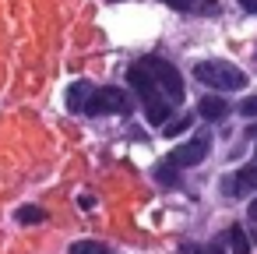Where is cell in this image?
<instances>
[{
  "label": "cell",
  "instance_id": "6da1fadb",
  "mask_svg": "<svg viewBox=\"0 0 257 254\" xmlns=\"http://www.w3.org/2000/svg\"><path fill=\"white\" fill-rule=\"evenodd\" d=\"M127 85H134V96L145 103V117L152 127H166L169 124V99L159 92V85L145 74L141 64H131L127 67Z\"/></svg>",
  "mask_w": 257,
  "mask_h": 254
},
{
  "label": "cell",
  "instance_id": "7a4b0ae2",
  "mask_svg": "<svg viewBox=\"0 0 257 254\" xmlns=\"http://www.w3.org/2000/svg\"><path fill=\"white\" fill-rule=\"evenodd\" d=\"M194 78L215 92H239L246 85V74L239 67H232L229 60H201L194 67Z\"/></svg>",
  "mask_w": 257,
  "mask_h": 254
},
{
  "label": "cell",
  "instance_id": "3957f363",
  "mask_svg": "<svg viewBox=\"0 0 257 254\" xmlns=\"http://www.w3.org/2000/svg\"><path fill=\"white\" fill-rule=\"evenodd\" d=\"M138 64L145 67V74L159 85V92H162L169 103H183V96H187V89H183V74H180L169 60H162V57H141Z\"/></svg>",
  "mask_w": 257,
  "mask_h": 254
},
{
  "label": "cell",
  "instance_id": "277c9868",
  "mask_svg": "<svg viewBox=\"0 0 257 254\" xmlns=\"http://www.w3.org/2000/svg\"><path fill=\"white\" fill-rule=\"evenodd\" d=\"M134 110V99L127 89L120 85H106V89H95L92 99H88V117H127Z\"/></svg>",
  "mask_w": 257,
  "mask_h": 254
},
{
  "label": "cell",
  "instance_id": "5b68a950",
  "mask_svg": "<svg viewBox=\"0 0 257 254\" xmlns=\"http://www.w3.org/2000/svg\"><path fill=\"white\" fill-rule=\"evenodd\" d=\"M208 152H211V138H208V134H197V138L176 145V148L169 152V162H173V166H197V162H204Z\"/></svg>",
  "mask_w": 257,
  "mask_h": 254
},
{
  "label": "cell",
  "instance_id": "8992f818",
  "mask_svg": "<svg viewBox=\"0 0 257 254\" xmlns=\"http://www.w3.org/2000/svg\"><path fill=\"white\" fill-rule=\"evenodd\" d=\"M225 191H229L232 198L257 191V162H246V166H239V170H236V177H232V180H225Z\"/></svg>",
  "mask_w": 257,
  "mask_h": 254
},
{
  "label": "cell",
  "instance_id": "52a82bcc",
  "mask_svg": "<svg viewBox=\"0 0 257 254\" xmlns=\"http://www.w3.org/2000/svg\"><path fill=\"white\" fill-rule=\"evenodd\" d=\"M197 113H201L204 120H211V124H222V120L229 117V106H225L222 96H204V99L197 103Z\"/></svg>",
  "mask_w": 257,
  "mask_h": 254
},
{
  "label": "cell",
  "instance_id": "ba28073f",
  "mask_svg": "<svg viewBox=\"0 0 257 254\" xmlns=\"http://www.w3.org/2000/svg\"><path fill=\"white\" fill-rule=\"evenodd\" d=\"M88 99H92V85L88 81H74L67 89V110L71 113H85L88 110Z\"/></svg>",
  "mask_w": 257,
  "mask_h": 254
},
{
  "label": "cell",
  "instance_id": "9c48e42d",
  "mask_svg": "<svg viewBox=\"0 0 257 254\" xmlns=\"http://www.w3.org/2000/svg\"><path fill=\"white\" fill-rule=\"evenodd\" d=\"M225 243H229V254H250V236H246L243 226H229Z\"/></svg>",
  "mask_w": 257,
  "mask_h": 254
},
{
  "label": "cell",
  "instance_id": "30bf717a",
  "mask_svg": "<svg viewBox=\"0 0 257 254\" xmlns=\"http://www.w3.org/2000/svg\"><path fill=\"white\" fill-rule=\"evenodd\" d=\"M15 222H22V226H39V222H46V208H39V205H22V208L15 212Z\"/></svg>",
  "mask_w": 257,
  "mask_h": 254
},
{
  "label": "cell",
  "instance_id": "8fae6325",
  "mask_svg": "<svg viewBox=\"0 0 257 254\" xmlns=\"http://www.w3.org/2000/svg\"><path fill=\"white\" fill-rule=\"evenodd\" d=\"M71 254H113L106 243H99V240H74L71 243Z\"/></svg>",
  "mask_w": 257,
  "mask_h": 254
},
{
  "label": "cell",
  "instance_id": "7c38bea8",
  "mask_svg": "<svg viewBox=\"0 0 257 254\" xmlns=\"http://www.w3.org/2000/svg\"><path fill=\"white\" fill-rule=\"evenodd\" d=\"M155 180H159V184H166V187H176V184H180V177H176V170H173V162H169V159L155 166Z\"/></svg>",
  "mask_w": 257,
  "mask_h": 254
},
{
  "label": "cell",
  "instance_id": "4fadbf2b",
  "mask_svg": "<svg viewBox=\"0 0 257 254\" xmlns=\"http://www.w3.org/2000/svg\"><path fill=\"white\" fill-rule=\"evenodd\" d=\"M187 127H190V117H176V120H169V124L162 127V134H166V138H180Z\"/></svg>",
  "mask_w": 257,
  "mask_h": 254
},
{
  "label": "cell",
  "instance_id": "5bb4252c",
  "mask_svg": "<svg viewBox=\"0 0 257 254\" xmlns=\"http://www.w3.org/2000/svg\"><path fill=\"white\" fill-rule=\"evenodd\" d=\"M180 254H222V247H218V243H211V247H197V243H183V247H180Z\"/></svg>",
  "mask_w": 257,
  "mask_h": 254
},
{
  "label": "cell",
  "instance_id": "9a60e30c",
  "mask_svg": "<svg viewBox=\"0 0 257 254\" xmlns=\"http://www.w3.org/2000/svg\"><path fill=\"white\" fill-rule=\"evenodd\" d=\"M239 113H243L246 120H257V96H246V99L239 103Z\"/></svg>",
  "mask_w": 257,
  "mask_h": 254
},
{
  "label": "cell",
  "instance_id": "2e32d148",
  "mask_svg": "<svg viewBox=\"0 0 257 254\" xmlns=\"http://www.w3.org/2000/svg\"><path fill=\"white\" fill-rule=\"evenodd\" d=\"M162 4H169L173 11H190V8H194V0H162Z\"/></svg>",
  "mask_w": 257,
  "mask_h": 254
},
{
  "label": "cell",
  "instance_id": "e0dca14e",
  "mask_svg": "<svg viewBox=\"0 0 257 254\" xmlns=\"http://www.w3.org/2000/svg\"><path fill=\"white\" fill-rule=\"evenodd\" d=\"M239 8L250 11V15H257V0H239Z\"/></svg>",
  "mask_w": 257,
  "mask_h": 254
},
{
  "label": "cell",
  "instance_id": "ac0fdd59",
  "mask_svg": "<svg viewBox=\"0 0 257 254\" xmlns=\"http://www.w3.org/2000/svg\"><path fill=\"white\" fill-rule=\"evenodd\" d=\"M250 219H257V201H250Z\"/></svg>",
  "mask_w": 257,
  "mask_h": 254
},
{
  "label": "cell",
  "instance_id": "d6986e66",
  "mask_svg": "<svg viewBox=\"0 0 257 254\" xmlns=\"http://www.w3.org/2000/svg\"><path fill=\"white\" fill-rule=\"evenodd\" d=\"M250 236H253V243H257V226H253V233H250Z\"/></svg>",
  "mask_w": 257,
  "mask_h": 254
},
{
  "label": "cell",
  "instance_id": "ffe728a7",
  "mask_svg": "<svg viewBox=\"0 0 257 254\" xmlns=\"http://www.w3.org/2000/svg\"><path fill=\"white\" fill-rule=\"evenodd\" d=\"M253 155H257V148H253Z\"/></svg>",
  "mask_w": 257,
  "mask_h": 254
}]
</instances>
